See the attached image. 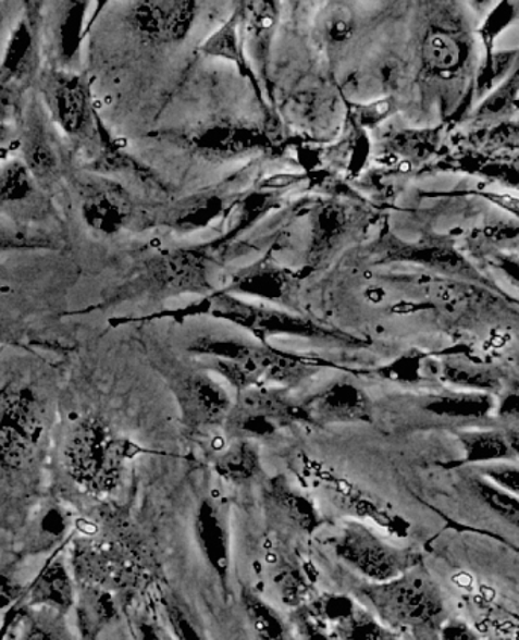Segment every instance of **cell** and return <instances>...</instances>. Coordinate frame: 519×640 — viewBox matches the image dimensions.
<instances>
[{
	"label": "cell",
	"mask_w": 519,
	"mask_h": 640,
	"mask_svg": "<svg viewBox=\"0 0 519 640\" xmlns=\"http://www.w3.org/2000/svg\"><path fill=\"white\" fill-rule=\"evenodd\" d=\"M359 595L391 630L409 631L417 640H440L444 596L427 574L411 569L384 583L361 586Z\"/></svg>",
	"instance_id": "cell-1"
},
{
	"label": "cell",
	"mask_w": 519,
	"mask_h": 640,
	"mask_svg": "<svg viewBox=\"0 0 519 640\" xmlns=\"http://www.w3.org/2000/svg\"><path fill=\"white\" fill-rule=\"evenodd\" d=\"M334 554L346 566L367 578L368 583H384L417 568L421 557L411 550L384 542L360 520L346 522L334 541Z\"/></svg>",
	"instance_id": "cell-4"
},
{
	"label": "cell",
	"mask_w": 519,
	"mask_h": 640,
	"mask_svg": "<svg viewBox=\"0 0 519 640\" xmlns=\"http://www.w3.org/2000/svg\"><path fill=\"white\" fill-rule=\"evenodd\" d=\"M477 499L482 501L491 512L506 520L510 526L519 528V496L503 491L490 481H472Z\"/></svg>",
	"instance_id": "cell-20"
},
{
	"label": "cell",
	"mask_w": 519,
	"mask_h": 640,
	"mask_svg": "<svg viewBox=\"0 0 519 640\" xmlns=\"http://www.w3.org/2000/svg\"><path fill=\"white\" fill-rule=\"evenodd\" d=\"M302 473L311 483L324 491L341 512L353 516L354 520L360 519V522L369 520L397 538H406L409 534L410 524L390 504L384 503L382 499L368 492L360 484L339 476L325 463L304 458Z\"/></svg>",
	"instance_id": "cell-6"
},
{
	"label": "cell",
	"mask_w": 519,
	"mask_h": 640,
	"mask_svg": "<svg viewBox=\"0 0 519 640\" xmlns=\"http://www.w3.org/2000/svg\"><path fill=\"white\" fill-rule=\"evenodd\" d=\"M484 199L491 200L495 206L503 208V210L509 211V213L519 216V198L515 196L503 195V193H479Z\"/></svg>",
	"instance_id": "cell-34"
},
{
	"label": "cell",
	"mask_w": 519,
	"mask_h": 640,
	"mask_svg": "<svg viewBox=\"0 0 519 640\" xmlns=\"http://www.w3.org/2000/svg\"><path fill=\"white\" fill-rule=\"evenodd\" d=\"M23 640H58L55 635L52 631H49L48 628L44 626H38V624H33L26 631L25 639Z\"/></svg>",
	"instance_id": "cell-36"
},
{
	"label": "cell",
	"mask_w": 519,
	"mask_h": 640,
	"mask_svg": "<svg viewBox=\"0 0 519 640\" xmlns=\"http://www.w3.org/2000/svg\"><path fill=\"white\" fill-rule=\"evenodd\" d=\"M242 605L254 633L259 640H284L286 639V626L282 616L267 603L263 598L252 591L242 592Z\"/></svg>",
	"instance_id": "cell-17"
},
{
	"label": "cell",
	"mask_w": 519,
	"mask_h": 640,
	"mask_svg": "<svg viewBox=\"0 0 519 640\" xmlns=\"http://www.w3.org/2000/svg\"><path fill=\"white\" fill-rule=\"evenodd\" d=\"M499 415L506 416V418H519V395L517 393L503 399L502 406H499Z\"/></svg>",
	"instance_id": "cell-35"
},
{
	"label": "cell",
	"mask_w": 519,
	"mask_h": 640,
	"mask_svg": "<svg viewBox=\"0 0 519 640\" xmlns=\"http://www.w3.org/2000/svg\"><path fill=\"white\" fill-rule=\"evenodd\" d=\"M334 636L337 640H397L391 628L360 605L348 618L334 626Z\"/></svg>",
	"instance_id": "cell-19"
},
{
	"label": "cell",
	"mask_w": 519,
	"mask_h": 640,
	"mask_svg": "<svg viewBox=\"0 0 519 640\" xmlns=\"http://www.w3.org/2000/svg\"><path fill=\"white\" fill-rule=\"evenodd\" d=\"M464 446V463H486L514 456L506 435L497 431H472L460 434Z\"/></svg>",
	"instance_id": "cell-18"
},
{
	"label": "cell",
	"mask_w": 519,
	"mask_h": 640,
	"mask_svg": "<svg viewBox=\"0 0 519 640\" xmlns=\"http://www.w3.org/2000/svg\"><path fill=\"white\" fill-rule=\"evenodd\" d=\"M506 438L507 442H509L510 450H512V454L519 456V431H510Z\"/></svg>",
	"instance_id": "cell-40"
},
{
	"label": "cell",
	"mask_w": 519,
	"mask_h": 640,
	"mask_svg": "<svg viewBox=\"0 0 519 640\" xmlns=\"http://www.w3.org/2000/svg\"><path fill=\"white\" fill-rule=\"evenodd\" d=\"M356 601L353 598L342 595V593H324L318 596L313 603L307 605V611L321 620V623L337 626L342 620L348 618L351 613L357 611Z\"/></svg>",
	"instance_id": "cell-24"
},
{
	"label": "cell",
	"mask_w": 519,
	"mask_h": 640,
	"mask_svg": "<svg viewBox=\"0 0 519 640\" xmlns=\"http://www.w3.org/2000/svg\"><path fill=\"white\" fill-rule=\"evenodd\" d=\"M231 318L236 319L237 322L244 323L246 327L257 328V330H269L272 333H292L302 335H321V337H333L334 341L345 342L348 345L356 343L348 341V339L341 337L326 333V331L319 330L318 327L311 323L304 322L301 319H292L288 316H280L276 313H260V311L248 310V308L233 307L225 311Z\"/></svg>",
	"instance_id": "cell-14"
},
{
	"label": "cell",
	"mask_w": 519,
	"mask_h": 640,
	"mask_svg": "<svg viewBox=\"0 0 519 640\" xmlns=\"http://www.w3.org/2000/svg\"><path fill=\"white\" fill-rule=\"evenodd\" d=\"M140 448L98 418L81 420L65 446V463L73 480L88 492L110 493L121 483L125 463Z\"/></svg>",
	"instance_id": "cell-2"
},
{
	"label": "cell",
	"mask_w": 519,
	"mask_h": 640,
	"mask_svg": "<svg viewBox=\"0 0 519 640\" xmlns=\"http://www.w3.org/2000/svg\"><path fill=\"white\" fill-rule=\"evenodd\" d=\"M88 593L83 605V626L90 638H96L114 619L115 605L109 591L90 588Z\"/></svg>",
	"instance_id": "cell-21"
},
{
	"label": "cell",
	"mask_w": 519,
	"mask_h": 640,
	"mask_svg": "<svg viewBox=\"0 0 519 640\" xmlns=\"http://www.w3.org/2000/svg\"><path fill=\"white\" fill-rule=\"evenodd\" d=\"M28 190L29 183L25 169L21 168V165L8 169V172L3 175L2 183H0V198H23Z\"/></svg>",
	"instance_id": "cell-29"
},
{
	"label": "cell",
	"mask_w": 519,
	"mask_h": 640,
	"mask_svg": "<svg viewBox=\"0 0 519 640\" xmlns=\"http://www.w3.org/2000/svg\"><path fill=\"white\" fill-rule=\"evenodd\" d=\"M41 433L44 419L33 392L21 391L10 396L0 413V463L7 468H25Z\"/></svg>",
	"instance_id": "cell-7"
},
{
	"label": "cell",
	"mask_w": 519,
	"mask_h": 640,
	"mask_svg": "<svg viewBox=\"0 0 519 640\" xmlns=\"http://www.w3.org/2000/svg\"><path fill=\"white\" fill-rule=\"evenodd\" d=\"M425 58L437 71H453L460 63V46L447 34H433L425 41Z\"/></svg>",
	"instance_id": "cell-25"
},
{
	"label": "cell",
	"mask_w": 519,
	"mask_h": 640,
	"mask_svg": "<svg viewBox=\"0 0 519 640\" xmlns=\"http://www.w3.org/2000/svg\"><path fill=\"white\" fill-rule=\"evenodd\" d=\"M26 161L37 176L48 175L55 168V156L46 143H34L26 152Z\"/></svg>",
	"instance_id": "cell-30"
},
{
	"label": "cell",
	"mask_w": 519,
	"mask_h": 640,
	"mask_svg": "<svg viewBox=\"0 0 519 640\" xmlns=\"http://www.w3.org/2000/svg\"><path fill=\"white\" fill-rule=\"evenodd\" d=\"M166 640H173V639H166Z\"/></svg>",
	"instance_id": "cell-41"
},
{
	"label": "cell",
	"mask_w": 519,
	"mask_h": 640,
	"mask_svg": "<svg viewBox=\"0 0 519 640\" xmlns=\"http://www.w3.org/2000/svg\"><path fill=\"white\" fill-rule=\"evenodd\" d=\"M83 90L76 86H64L57 95V111L64 130L79 128L84 114Z\"/></svg>",
	"instance_id": "cell-26"
},
{
	"label": "cell",
	"mask_w": 519,
	"mask_h": 640,
	"mask_svg": "<svg viewBox=\"0 0 519 640\" xmlns=\"http://www.w3.org/2000/svg\"><path fill=\"white\" fill-rule=\"evenodd\" d=\"M195 353L213 358L217 370L238 393L249 389L280 384L291 387L301 383L318 368L317 364L256 346L233 342H201Z\"/></svg>",
	"instance_id": "cell-3"
},
{
	"label": "cell",
	"mask_w": 519,
	"mask_h": 640,
	"mask_svg": "<svg viewBox=\"0 0 519 640\" xmlns=\"http://www.w3.org/2000/svg\"><path fill=\"white\" fill-rule=\"evenodd\" d=\"M299 423H309L302 404H296L279 389L259 387L238 393L224 427L231 438L252 442L274 438Z\"/></svg>",
	"instance_id": "cell-5"
},
{
	"label": "cell",
	"mask_w": 519,
	"mask_h": 640,
	"mask_svg": "<svg viewBox=\"0 0 519 640\" xmlns=\"http://www.w3.org/2000/svg\"><path fill=\"white\" fill-rule=\"evenodd\" d=\"M218 476L231 483H245L259 476L261 470L260 453L252 442L237 441L214 463Z\"/></svg>",
	"instance_id": "cell-15"
},
{
	"label": "cell",
	"mask_w": 519,
	"mask_h": 640,
	"mask_svg": "<svg viewBox=\"0 0 519 640\" xmlns=\"http://www.w3.org/2000/svg\"><path fill=\"white\" fill-rule=\"evenodd\" d=\"M264 496H267L268 507L274 510L280 520L304 534H314L324 526V518L313 501L292 488L282 477L268 481Z\"/></svg>",
	"instance_id": "cell-12"
},
{
	"label": "cell",
	"mask_w": 519,
	"mask_h": 640,
	"mask_svg": "<svg viewBox=\"0 0 519 640\" xmlns=\"http://www.w3.org/2000/svg\"><path fill=\"white\" fill-rule=\"evenodd\" d=\"M295 176L292 175H276V176H272L271 180H268L267 183H264V185H267V187H272V188H282V187H286V185L294 183L295 181Z\"/></svg>",
	"instance_id": "cell-38"
},
{
	"label": "cell",
	"mask_w": 519,
	"mask_h": 640,
	"mask_svg": "<svg viewBox=\"0 0 519 640\" xmlns=\"http://www.w3.org/2000/svg\"><path fill=\"white\" fill-rule=\"evenodd\" d=\"M311 426L368 423L372 420L371 398L359 385L336 381L302 404Z\"/></svg>",
	"instance_id": "cell-10"
},
{
	"label": "cell",
	"mask_w": 519,
	"mask_h": 640,
	"mask_svg": "<svg viewBox=\"0 0 519 640\" xmlns=\"http://www.w3.org/2000/svg\"><path fill=\"white\" fill-rule=\"evenodd\" d=\"M34 604L45 605L57 612H67L75 603L72 578L63 563L53 562L46 566L30 589Z\"/></svg>",
	"instance_id": "cell-13"
},
{
	"label": "cell",
	"mask_w": 519,
	"mask_h": 640,
	"mask_svg": "<svg viewBox=\"0 0 519 640\" xmlns=\"http://www.w3.org/2000/svg\"><path fill=\"white\" fill-rule=\"evenodd\" d=\"M333 33L334 37L346 38L351 34V28H349V25L346 22H337L336 25L333 26Z\"/></svg>",
	"instance_id": "cell-39"
},
{
	"label": "cell",
	"mask_w": 519,
	"mask_h": 640,
	"mask_svg": "<svg viewBox=\"0 0 519 640\" xmlns=\"http://www.w3.org/2000/svg\"><path fill=\"white\" fill-rule=\"evenodd\" d=\"M138 639L140 640H166L163 636L160 635V631L157 630L152 624H141L138 627Z\"/></svg>",
	"instance_id": "cell-37"
},
{
	"label": "cell",
	"mask_w": 519,
	"mask_h": 640,
	"mask_svg": "<svg viewBox=\"0 0 519 640\" xmlns=\"http://www.w3.org/2000/svg\"><path fill=\"white\" fill-rule=\"evenodd\" d=\"M440 640H480L475 631L461 620H445L440 631Z\"/></svg>",
	"instance_id": "cell-33"
},
{
	"label": "cell",
	"mask_w": 519,
	"mask_h": 640,
	"mask_svg": "<svg viewBox=\"0 0 519 640\" xmlns=\"http://www.w3.org/2000/svg\"><path fill=\"white\" fill-rule=\"evenodd\" d=\"M492 484L519 496V469L514 466H491L484 470Z\"/></svg>",
	"instance_id": "cell-32"
},
{
	"label": "cell",
	"mask_w": 519,
	"mask_h": 640,
	"mask_svg": "<svg viewBox=\"0 0 519 640\" xmlns=\"http://www.w3.org/2000/svg\"><path fill=\"white\" fill-rule=\"evenodd\" d=\"M296 626L301 631L304 640H337L334 633L326 631V626L314 618L307 608H301L296 618Z\"/></svg>",
	"instance_id": "cell-31"
},
{
	"label": "cell",
	"mask_w": 519,
	"mask_h": 640,
	"mask_svg": "<svg viewBox=\"0 0 519 640\" xmlns=\"http://www.w3.org/2000/svg\"><path fill=\"white\" fill-rule=\"evenodd\" d=\"M75 570L90 588L114 591L136 583V557L122 543L99 541L86 543L76 551Z\"/></svg>",
	"instance_id": "cell-9"
},
{
	"label": "cell",
	"mask_w": 519,
	"mask_h": 640,
	"mask_svg": "<svg viewBox=\"0 0 519 640\" xmlns=\"http://www.w3.org/2000/svg\"><path fill=\"white\" fill-rule=\"evenodd\" d=\"M171 391L178 404L183 426L190 431L224 426L233 406L225 389L207 373L173 376Z\"/></svg>",
	"instance_id": "cell-8"
},
{
	"label": "cell",
	"mask_w": 519,
	"mask_h": 640,
	"mask_svg": "<svg viewBox=\"0 0 519 640\" xmlns=\"http://www.w3.org/2000/svg\"><path fill=\"white\" fill-rule=\"evenodd\" d=\"M195 538L203 561L228 588L231 573V541L224 513L214 501L202 500L195 516Z\"/></svg>",
	"instance_id": "cell-11"
},
{
	"label": "cell",
	"mask_w": 519,
	"mask_h": 640,
	"mask_svg": "<svg viewBox=\"0 0 519 640\" xmlns=\"http://www.w3.org/2000/svg\"><path fill=\"white\" fill-rule=\"evenodd\" d=\"M494 407L487 393H449L430 401L425 410L437 416L456 419H479L490 415Z\"/></svg>",
	"instance_id": "cell-16"
},
{
	"label": "cell",
	"mask_w": 519,
	"mask_h": 640,
	"mask_svg": "<svg viewBox=\"0 0 519 640\" xmlns=\"http://www.w3.org/2000/svg\"><path fill=\"white\" fill-rule=\"evenodd\" d=\"M517 551H518V553H519V550H517Z\"/></svg>",
	"instance_id": "cell-42"
},
{
	"label": "cell",
	"mask_w": 519,
	"mask_h": 640,
	"mask_svg": "<svg viewBox=\"0 0 519 640\" xmlns=\"http://www.w3.org/2000/svg\"><path fill=\"white\" fill-rule=\"evenodd\" d=\"M384 380L397 381V383H415L421 380V358L409 356L395 361L386 368L379 370Z\"/></svg>",
	"instance_id": "cell-28"
},
{
	"label": "cell",
	"mask_w": 519,
	"mask_h": 640,
	"mask_svg": "<svg viewBox=\"0 0 519 640\" xmlns=\"http://www.w3.org/2000/svg\"><path fill=\"white\" fill-rule=\"evenodd\" d=\"M161 607L166 616L173 640H207L194 615L178 598L172 593L164 595L161 598Z\"/></svg>",
	"instance_id": "cell-22"
},
{
	"label": "cell",
	"mask_w": 519,
	"mask_h": 640,
	"mask_svg": "<svg viewBox=\"0 0 519 640\" xmlns=\"http://www.w3.org/2000/svg\"><path fill=\"white\" fill-rule=\"evenodd\" d=\"M313 583L309 566L298 562L284 565V569L276 576V584L282 592L283 601L291 607H298V604L311 591Z\"/></svg>",
	"instance_id": "cell-23"
},
{
	"label": "cell",
	"mask_w": 519,
	"mask_h": 640,
	"mask_svg": "<svg viewBox=\"0 0 519 640\" xmlns=\"http://www.w3.org/2000/svg\"><path fill=\"white\" fill-rule=\"evenodd\" d=\"M444 378L448 383L465 385L477 391H492L498 385V378L494 373L487 370L464 368V366H445Z\"/></svg>",
	"instance_id": "cell-27"
}]
</instances>
